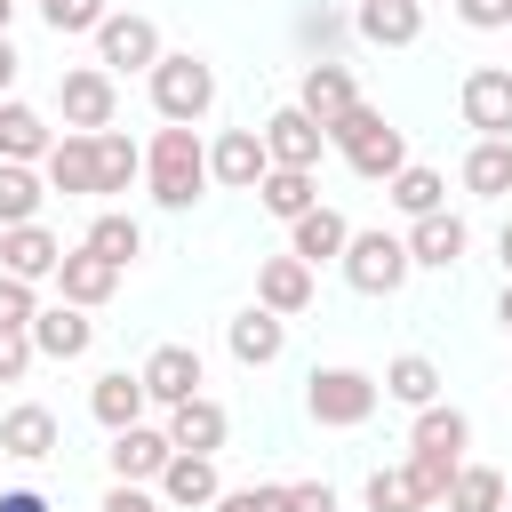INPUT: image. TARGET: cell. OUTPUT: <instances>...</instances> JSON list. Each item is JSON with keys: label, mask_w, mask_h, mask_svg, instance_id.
<instances>
[{"label": "cell", "mask_w": 512, "mask_h": 512, "mask_svg": "<svg viewBox=\"0 0 512 512\" xmlns=\"http://www.w3.org/2000/svg\"><path fill=\"white\" fill-rule=\"evenodd\" d=\"M256 208H264V216H280V224H296L304 208H320V184H312L304 168H264V184H256Z\"/></svg>", "instance_id": "cell-33"}, {"label": "cell", "mask_w": 512, "mask_h": 512, "mask_svg": "<svg viewBox=\"0 0 512 512\" xmlns=\"http://www.w3.org/2000/svg\"><path fill=\"white\" fill-rule=\"evenodd\" d=\"M144 192H152V208H168V216H184V208L208 192V144H200V128H160V136L144 144Z\"/></svg>", "instance_id": "cell-2"}, {"label": "cell", "mask_w": 512, "mask_h": 512, "mask_svg": "<svg viewBox=\"0 0 512 512\" xmlns=\"http://www.w3.org/2000/svg\"><path fill=\"white\" fill-rule=\"evenodd\" d=\"M368 512H432V496L416 488L408 464H376L368 472Z\"/></svg>", "instance_id": "cell-37"}, {"label": "cell", "mask_w": 512, "mask_h": 512, "mask_svg": "<svg viewBox=\"0 0 512 512\" xmlns=\"http://www.w3.org/2000/svg\"><path fill=\"white\" fill-rule=\"evenodd\" d=\"M168 432L160 424H128V432H112V448H104V472H112V488H152L160 472H168Z\"/></svg>", "instance_id": "cell-10"}, {"label": "cell", "mask_w": 512, "mask_h": 512, "mask_svg": "<svg viewBox=\"0 0 512 512\" xmlns=\"http://www.w3.org/2000/svg\"><path fill=\"white\" fill-rule=\"evenodd\" d=\"M8 24H16V0H0V32H8Z\"/></svg>", "instance_id": "cell-50"}, {"label": "cell", "mask_w": 512, "mask_h": 512, "mask_svg": "<svg viewBox=\"0 0 512 512\" xmlns=\"http://www.w3.org/2000/svg\"><path fill=\"white\" fill-rule=\"evenodd\" d=\"M456 112L472 136H512V72L504 64H472L456 88Z\"/></svg>", "instance_id": "cell-11"}, {"label": "cell", "mask_w": 512, "mask_h": 512, "mask_svg": "<svg viewBox=\"0 0 512 512\" xmlns=\"http://www.w3.org/2000/svg\"><path fill=\"white\" fill-rule=\"evenodd\" d=\"M328 144H336V152H344V168H352V176H368V184H392V176L408 168V136H400L368 96L328 128Z\"/></svg>", "instance_id": "cell-4"}, {"label": "cell", "mask_w": 512, "mask_h": 512, "mask_svg": "<svg viewBox=\"0 0 512 512\" xmlns=\"http://www.w3.org/2000/svg\"><path fill=\"white\" fill-rule=\"evenodd\" d=\"M104 16H112L104 0H40V24H48L56 40H72V32H88V40H96V24H104Z\"/></svg>", "instance_id": "cell-39"}, {"label": "cell", "mask_w": 512, "mask_h": 512, "mask_svg": "<svg viewBox=\"0 0 512 512\" xmlns=\"http://www.w3.org/2000/svg\"><path fill=\"white\" fill-rule=\"evenodd\" d=\"M32 320H40V288L0 272V328H32Z\"/></svg>", "instance_id": "cell-40"}, {"label": "cell", "mask_w": 512, "mask_h": 512, "mask_svg": "<svg viewBox=\"0 0 512 512\" xmlns=\"http://www.w3.org/2000/svg\"><path fill=\"white\" fill-rule=\"evenodd\" d=\"M504 72H512V64H504Z\"/></svg>", "instance_id": "cell-52"}, {"label": "cell", "mask_w": 512, "mask_h": 512, "mask_svg": "<svg viewBox=\"0 0 512 512\" xmlns=\"http://www.w3.org/2000/svg\"><path fill=\"white\" fill-rule=\"evenodd\" d=\"M56 112H64L72 136H104V128L120 120V80H112L104 64H64V80H56Z\"/></svg>", "instance_id": "cell-6"}, {"label": "cell", "mask_w": 512, "mask_h": 512, "mask_svg": "<svg viewBox=\"0 0 512 512\" xmlns=\"http://www.w3.org/2000/svg\"><path fill=\"white\" fill-rule=\"evenodd\" d=\"M264 136L256 128H224L216 144H208V184H224V192H256L264 184Z\"/></svg>", "instance_id": "cell-16"}, {"label": "cell", "mask_w": 512, "mask_h": 512, "mask_svg": "<svg viewBox=\"0 0 512 512\" xmlns=\"http://www.w3.org/2000/svg\"><path fill=\"white\" fill-rule=\"evenodd\" d=\"M144 80H152V112H160L168 128H200V120L216 112V64L192 56V48H160V64H152Z\"/></svg>", "instance_id": "cell-3"}, {"label": "cell", "mask_w": 512, "mask_h": 512, "mask_svg": "<svg viewBox=\"0 0 512 512\" xmlns=\"http://www.w3.org/2000/svg\"><path fill=\"white\" fill-rule=\"evenodd\" d=\"M48 144H56L48 112H32L24 96H8V104H0V160H16V168H40V160H48Z\"/></svg>", "instance_id": "cell-28"}, {"label": "cell", "mask_w": 512, "mask_h": 512, "mask_svg": "<svg viewBox=\"0 0 512 512\" xmlns=\"http://www.w3.org/2000/svg\"><path fill=\"white\" fill-rule=\"evenodd\" d=\"M456 16H464L472 32H504V24H512V0H456Z\"/></svg>", "instance_id": "cell-44"}, {"label": "cell", "mask_w": 512, "mask_h": 512, "mask_svg": "<svg viewBox=\"0 0 512 512\" xmlns=\"http://www.w3.org/2000/svg\"><path fill=\"white\" fill-rule=\"evenodd\" d=\"M384 200H392L408 224H416V216H440V208H448V176H440V168H424V160H408V168L384 184Z\"/></svg>", "instance_id": "cell-32"}, {"label": "cell", "mask_w": 512, "mask_h": 512, "mask_svg": "<svg viewBox=\"0 0 512 512\" xmlns=\"http://www.w3.org/2000/svg\"><path fill=\"white\" fill-rule=\"evenodd\" d=\"M496 320H504V328H512V280H504V296H496Z\"/></svg>", "instance_id": "cell-49"}, {"label": "cell", "mask_w": 512, "mask_h": 512, "mask_svg": "<svg viewBox=\"0 0 512 512\" xmlns=\"http://www.w3.org/2000/svg\"><path fill=\"white\" fill-rule=\"evenodd\" d=\"M384 400H400V408H432L440 400V360L432 352H400V360H384Z\"/></svg>", "instance_id": "cell-31"}, {"label": "cell", "mask_w": 512, "mask_h": 512, "mask_svg": "<svg viewBox=\"0 0 512 512\" xmlns=\"http://www.w3.org/2000/svg\"><path fill=\"white\" fill-rule=\"evenodd\" d=\"M352 32L376 40V48H416L424 40V0H360L352 8Z\"/></svg>", "instance_id": "cell-25"}, {"label": "cell", "mask_w": 512, "mask_h": 512, "mask_svg": "<svg viewBox=\"0 0 512 512\" xmlns=\"http://www.w3.org/2000/svg\"><path fill=\"white\" fill-rule=\"evenodd\" d=\"M40 200H48L40 168H16V160H0V232H16V224H40Z\"/></svg>", "instance_id": "cell-35"}, {"label": "cell", "mask_w": 512, "mask_h": 512, "mask_svg": "<svg viewBox=\"0 0 512 512\" xmlns=\"http://www.w3.org/2000/svg\"><path fill=\"white\" fill-rule=\"evenodd\" d=\"M32 360H40V352H32V336H24V328H0V384H24V376H32Z\"/></svg>", "instance_id": "cell-42"}, {"label": "cell", "mask_w": 512, "mask_h": 512, "mask_svg": "<svg viewBox=\"0 0 512 512\" xmlns=\"http://www.w3.org/2000/svg\"><path fill=\"white\" fill-rule=\"evenodd\" d=\"M344 240H352V224H344V208H328V200H320V208H304V216L288 224V256H296V264H312V272H320V264H336V256H344Z\"/></svg>", "instance_id": "cell-22"}, {"label": "cell", "mask_w": 512, "mask_h": 512, "mask_svg": "<svg viewBox=\"0 0 512 512\" xmlns=\"http://www.w3.org/2000/svg\"><path fill=\"white\" fill-rule=\"evenodd\" d=\"M24 336H32V352H40V360H88L96 320H88L80 304H40V320H32Z\"/></svg>", "instance_id": "cell-20"}, {"label": "cell", "mask_w": 512, "mask_h": 512, "mask_svg": "<svg viewBox=\"0 0 512 512\" xmlns=\"http://www.w3.org/2000/svg\"><path fill=\"white\" fill-rule=\"evenodd\" d=\"M376 408H384V384L368 368H312L304 376V416L320 432H360Z\"/></svg>", "instance_id": "cell-5"}, {"label": "cell", "mask_w": 512, "mask_h": 512, "mask_svg": "<svg viewBox=\"0 0 512 512\" xmlns=\"http://www.w3.org/2000/svg\"><path fill=\"white\" fill-rule=\"evenodd\" d=\"M504 512H512V496H504Z\"/></svg>", "instance_id": "cell-51"}, {"label": "cell", "mask_w": 512, "mask_h": 512, "mask_svg": "<svg viewBox=\"0 0 512 512\" xmlns=\"http://www.w3.org/2000/svg\"><path fill=\"white\" fill-rule=\"evenodd\" d=\"M504 496H512V488H504L496 464H456V480H448L440 504H448V512H504Z\"/></svg>", "instance_id": "cell-34"}, {"label": "cell", "mask_w": 512, "mask_h": 512, "mask_svg": "<svg viewBox=\"0 0 512 512\" xmlns=\"http://www.w3.org/2000/svg\"><path fill=\"white\" fill-rule=\"evenodd\" d=\"M16 72H24V56H16V40H8V32H0V104H8V96H16Z\"/></svg>", "instance_id": "cell-46"}, {"label": "cell", "mask_w": 512, "mask_h": 512, "mask_svg": "<svg viewBox=\"0 0 512 512\" xmlns=\"http://www.w3.org/2000/svg\"><path fill=\"white\" fill-rule=\"evenodd\" d=\"M464 192H472V200H512V136H472V152H464Z\"/></svg>", "instance_id": "cell-30"}, {"label": "cell", "mask_w": 512, "mask_h": 512, "mask_svg": "<svg viewBox=\"0 0 512 512\" xmlns=\"http://www.w3.org/2000/svg\"><path fill=\"white\" fill-rule=\"evenodd\" d=\"M136 376H144V400H152V408H184V400L208 384V368H200L192 344H152Z\"/></svg>", "instance_id": "cell-12"}, {"label": "cell", "mask_w": 512, "mask_h": 512, "mask_svg": "<svg viewBox=\"0 0 512 512\" xmlns=\"http://www.w3.org/2000/svg\"><path fill=\"white\" fill-rule=\"evenodd\" d=\"M104 512H168V504H160L152 488H112V496H104Z\"/></svg>", "instance_id": "cell-45"}, {"label": "cell", "mask_w": 512, "mask_h": 512, "mask_svg": "<svg viewBox=\"0 0 512 512\" xmlns=\"http://www.w3.org/2000/svg\"><path fill=\"white\" fill-rule=\"evenodd\" d=\"M280 496H288V480H256V488H224L208 512H280Z\"/></svg>", "instance_id": "cell-41"}, {"label": "cell", "mask_w": 512, "mask_h": 512, "mask_svg": "<svg viewBox=\"0 0 512 512\" xmlns=\"http://www.w3.org/2000/svg\"><path fill=\"white\" fill-rule=\"evenodd\" d=\"M144 376L136 368H104L96 384H88V416L104 424V432H128V424H144Z\"/></svg>", "instance_id": "cell-24"}, {"label": "cell", "mask_w": 512, "mask_h": 512, "mask_svg": "<svg viewBox=\"0 0 512 512\" xmlns=\"http://www.w3.org/2000/svg\"><path fill=\"white\" fill-rule=\"evenodd\" d=\"M112 288H120V272H112L104 256H88V248H64V264H56V304H80V312H96V304H112Z\"/></svg>", "instance_id": "cell-27"}, {"label": "cell", "mask_w": 512, "mask_h": 512, "mask_svg": "<svg viewBox=\"0 0 512 512\" xmlns=\"http://www.w3.org/2000/svg\"><path fill=\"white\" fill-rule=\"evenodd\" d=\"M40 184L48 192H64V200H80V192H96V136H56L48 144V160H40Z\"/></svg>", "instance_id": "cell-26"}, {"label": "cell", "mask_w": 512, "mask_h": 512, "mask_svg": "<svg viewBox=\"0 0 512 512\" xmlns=\"http://www.w3.org/2000/svg\"><path fill=\"white\" fill-rule=\"evenodd\" d=\"M56 264H64V240L48 232V224H16V232H0V272L8 280H56Z\"/></svg>", "instance_id": "cell-19"}, {"label": "cell", "mask_w": 512, "mask_h": 512, "mask_svg": "<svg viewBox=\"0 0 512 512\" xmlns=\"http://www.w3.org/2000/svg\"><path fill=\"white\" fill-rule=\"evenodd\" d=\"M280 512H336V488H328V480H288Z\"/></svg>", "instance_id": "cell-43"}, {"label": "cell", "mask_w": 512, "mask_h": 512, "mask_svg": "<svg viewBox=\"0 0 512 512\" xmlns=\"http://www.w3.org/2000/svg\"><path fill=\"white\" fill-rule=\"evenodd\" d=\"M352 104H360V80H352V64H344V56H320V64H304V80H296V112H304L320 136H328V128H336Z\"/></svg>", "instance_id": "cell-9"}, {"label": "cell", "mask_w": 512, "mask_h": 512, "mask_svg": "<svg viewBox=\"0 0 512 512\" xmlns=\"http://www.w3.org/2000/svg\"><path fill=\"white\" fill-rule=\"evenodd\" d=\"M400 240H408V264H416V272H456L464 248H472V224H464L456 208H440V216H416Z\"/></svg>", "instance_id": "cell-13"}, {"label": "cell", "mask_w": 512, "mask_h": 512, "mask_svg": "<svg viewBox=\"0 0 512 512\" xmlns=\"http://www.w3.org/2000/svg\"><path fill=\"white\" fill-rule=\"evenodd\" d=\"M80 248H88V256H104L112 272H128V264L144 256V224H136L128 208H96V224L80 232Z\"/></svg>", "instance_id": "cell-29"}, {"label": "cell", "mask_w": 512, "mask_h": 512, "mask_svg": "<svg viewBox=\"0 0 512 512\" xmlns=\"http://www.w3.org/2000/svg\"><path fill=\"white\" fill-rule=\"evenodd\" d=\"M144 176V144H128L120 128H104L96 136V192H128Z\"/></svg>", "instance_id": "cell-36"}, {"label": "cell", "mask_w": 512, "mask_h": 512, "mask_svg": "<svg viewBox=\"0 0 512 512\" xmlns=\"http://www.w3.org/2000/svg\"><path fill=\"white\" fill-rule=\"evenodd\" d=\"M312 296H320V272H312V264H296L288 248L256 264V304H264L272 320H296V312H312Z\"/></svg>", "instance_id": "cell-14"}, {"label": "cell", "mask_w": 512, "mask_h": 512, "mask_svg": "<svg viewBox=\"0 0 512 512\" xmlns=\"http://www.w3.org/2000/svg\"><path fill=\"white\" fill-rule=\"evenodd\" d=\"M256 136H264V160H272V168H304V176H312V168H320V152H328V136H320L296 104H280Z\"/></svg>", "instance_id": "cell-15"}, {"label": "cell", "mask_w": 512, "mask_h": 512, "mask_svg": "<svg viewBox=\"0 0 512 512\" xmlns=\"http://www.w3.org/2000/svg\"><path fill=\"white\" fill-rule=\"evenodd\" d=\"M224 344H232V360H240V368H272V360L288 352V320H272L264 304H248V312H232V320H224Z\"/></svg>", "instance_id": "cell-23"}, {"label": "cell", "mask_w": 512, "mask_h": 512, "mask_svg": "<svg viewBox=\"0 0 512 512\" xmlns=\"http://www.w3.org/2000/svg\"><path fill=\"white\" fill-rule=\"evenodd\" d=\"M464 448H472V416H464L456 400H432V408H416V424H408V472H416V488H424L432 504L448 496V480H456Z\"/></svg>", "instance_id": "cell-1"}, {"label": "cell", "mask_w": 512, "mask_h": 512, "mask_svg": "<svg viewBox=\"0 0 512 512\" xmlns=\"http://www.w3.org/2000/svg\"><path fill=\"white\" fill-rule=\"evenodd\" d=\"M344 32H352V16L344 8H328V0H312L304 16H296V40H304V56L320 64V56H336L344 48Z\"/></svg>", "instance_id": "cell-38"}, {"label": "cell", "mask_w": 512, "mask_h": 512, "mask_svg": "<svg viewBox=\"0 0 512 512\" xmlns=\"http://www.w3.org/2000/svg\"><path fill=\"white\" fill-rule=\"evenodd\" d=\"M336 264H344V280H352L360 296H400V288H408V272H416L400 232H352Z\"/></svg>", "instance_id": "cell-7"}, {"label": "cell", "mask_w": 512, "mask_h": 512, "mask_svg": "<svg viewBox=\"0 0 512 512\" xmlns=\"http://www.w3.org/2000/svg\"><path fill=\"white\" fill-rule=\"evenodd\" d=\"M152 496L168 512H208L224 496V472H216V456H168V472L152 480Z\"/></svg>", "instance_id": "cell-18"}, {"label": "cell", "mask_w": 512, "mask_h": 512, "mask_svg": "<svg viewBox=\"0 0 512 512\" xmlns=\"http://www.w3.org/2000/svg\"><path fill=\"white\" fill-rule=\"evenodd\" d=\"M0 512H56L40 488H0Z\"/></svg>", "instance_id": "cell-47"}, {"label": "cell", "mask_w": 512, "mask_h": 512, "mask_svg": "<svg viewBox=\"0 0 512 512\" xmlns=\"http://www.w3.org/2000/svg\"><path fill=\"white\" fill-rule=\"evenodd\" d=\"M96 64L120 80V72H152L160 64V24L152 16H136V8H112L104 24H96Z\"/></svg>", "instance_id": "cell-8"}, {"label": "cell", "mask_w": 512, "mask_h": 512, "mask_svg": "<svg viewBox=\"0 0 512 512\" xmlns=\"http://www.w3.org/2000/svg\"><path fill=\"white\" fill-rule=\"evenodd\" d=\"M168 448L176 456H216L224 448V432H232V416H224V400H208V392H192L184 408H168Z\"/></svg>", "instance_id": "cell-17"}, {"label": "cell", "mask_w": 512, "mask_h": 512, "mask_svg": "<svg viewBox=\"0 0 512 512\" xmlns=\"http://www.w3.org/2000/svg\"><path fill=\"white\" fill-rule=\"evenodd\" d=\"M496 256H504V280H512V216H504V232H496Z\"/></svg>", "instance_id": "cell-48"}, {"label": "cell", "mask_w": 512, "mask_h": 512, "mask_svg": "<svg viewBox=\"0 0 512 512\" xmlns=\"http://www.w3.org/2000/svg\"><path fill=\"white\" fill-rule=\"evenodd\" d=\"M56 408H40V400H16L8 416H0V456H16V464H48L56 456Z\"/></svg>", "instance_id": "cell-21"}]
</instances>
